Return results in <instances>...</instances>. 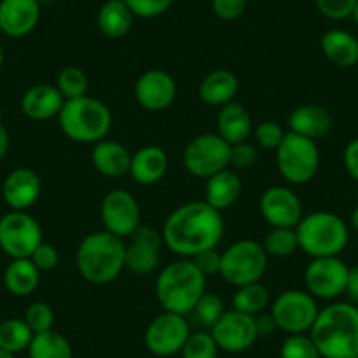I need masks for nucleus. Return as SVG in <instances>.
Instances as JSON below:
<instances>
[{"instance_id":"obj_5","label":"nucleus","mask_w":358,"mask_h":358,"mask_svg":"<svg viewBox=\"0 0 358 358\" xmlns=\"http://www.w3.org/2000/svg\"><path fill=\"white\" fill-rule=\"evenodd\" d=\"M58 125L65 137L79 144H97L108 139L113 127V113L102 101L90 95L65 101Z\"/></svg>"},{"instance_id":"obj_43","label":"nucleus","mask_w":358,"mask_h":358,"mask_svg":"<svg viewBox=\"0 0 358 358\" xmlns=\"http://www.w3.org/2000/svg\"><path fill=\"white\" fill-rule=\"evenodd\" d=\"M30 260L34 262L41 273H50L53 268L58 267L60 264V253H58L57 248L50 243H41L39 246L36 248L32 255H30Z\"/></svg>"},{"instance_id":"obj_32","label":"nucleus","mask_w":358,"mask_h":358,"mask_svg":"<svg viewBox=\"0 0 358 358\" xmlns=\"http://www.w3.org/2000/svg\"><path fill=\"white\" fill-rule=\"evenodd\" d=\"M268 306H271V295H268V290L260 281L237 287L236 294L232 297V309L250 316L260 315Z\"/></svg>"},{"instance_id":"obj_36","label":"nucleus","mask_w":358,"mask_h":358,"mask_svg":"<svg viewBox=\"0 0 358 358\" xmlns=\"http://www.w3.org/2000/svg\"><path fill=\"white\" fill-rule=\"evenodd\" d=\"M55 86H57L65 101H72V99H79L86 95V92H88V78L76 65H67V67L58 72L57 85Z\"/></svg>"},{"instance_id":"obj_18","label":"nucleus","mask_w":358,"mask_h":358,"mask_svg":"<svg viewBox=\"0 0 358 358\" xmlns=\"http://www.w3.org/2000/svg\"><path fill=\"white\" fill-rule=\"evenodd\" d=\"M164 246L162 232L148 225H141L134 232L132 243L127 246L125 267L130 273L146 276L155 273L160 265V250Z\"/></svg>"},{"instance_id":"obj_12","label":"nucleus","mask_w":358,"mask_h":358,"mask_svg":"<svg viewBox=\"0 0 358 358\" xmlns=\"http://www.w3.org/2000/svg\"><path fill=\"white\" fill-rule=\"evenodd\" d=\"M190 334L192 325L188 322V316L164 311L155 316L146 327L144 344L155 357L169 358L181 353Z\"/></svg>"},{"instance_id":"obj_26","label":"nucleus","mask_w":358,"mask_h":358,"mask_svg":"<svg viewBox=\"0 0 358 358\" xmlns=\"http://www.w3.org/2000/svg\"><path fill=\"white\" fill-rule=\"evenodd\" d=\"M237 92H239V79L227 69H215L206 74L199 85L201 101L213 108H222L229 102H234Z\"/></svg>"},{"instance_id":"obj_27","label":"nucleus","mask_w":358,"mask_h":358,"mask_svg":"<svg viewBox=\"0 0 358 358\" xmlns=\"http://www.w3.org/2000/svg\"><path fill=\"white\" fill-rule=\"evenodd\" d=\"M204 192V201L216 211L223 213L239 201L243 194V183L237 172H234L232 169H225L206 179Z\"/></svg>"},{"instance_id":"obj_25","label":"nucleus","mask_w":358,"mask_h":358,"mask_svg":"<svg viewBox=\"0 0 358 358\" xmlns=\"http://www.w3.org/2000/svg\"><path fill=\"white\" fill-rule=\"evenodd\" d=\"M216 129H218L216 134L232 146V144L250 139L253 134V120L243 104L234 101L220 108L218 116H216Z\"/></svg>"},{"instance_id":"obj_35","label":"nucleus","mask_w":358,"mask_h":358,"mask_svg":"<svg viewBox=\"0 0 358 358\" xmlns=\"http://www.w3.org/2000/svg\"><path fill=\"white\" fill-rule=\"evenodd\" d=\"M262 246L268 257L287 258L299 250L297 232L295 229H271Z\"/></svg>"},{"instance_id":"obj_29","label":"nucleus","mask_w":358,"mask_h":358,"mask_svg":"<svg viewBox=\"0 0 358 358\" xmlns=\"http://www.w3.org/2000/svg\"><path fill=\"white\" fill-rule=\"evenodd\" d=\"M134 20L136 16L125 4V0H106L99 9L97 25L102 36L109 39H122L130 32Z\"/></svg>"},{"instance_id":"obj_19","label":"nucleus","mask_w":358,"mask_h":358,"mask_svg":"<svg viewBox=\"0 0 358 358\" xmlns=\"http://www.w3.org/2000/svg\"><path fill=\"white\" fill-rule=\"evenodd\" d=\"M41 178L29 167H18L9 172L2 185V197L11 211H27L41 197Z\"/></svg>"},{"instance_id":"obj_24","label":"nucleus","mask_w":358,"mask_h":358,"mask_svg":"<svg viewBox=\"0 0 358 358\" xmlns=\"http://www.w3.org/2000/svg\"><path fill=\"white\" fill-rule=\"evenodd\" d=\"M130 162H132V153L118 141L102 139L94 144L92 165L106 178H122L129 174Z\"/></svg>"},{"instance_id":"obj_2","label":"nucleus","mask_w":358,"mask_h":358,"mask_svg":"<svg viewBox=\"0 0 358 358\" xmlns=\"http://www.w3.org/2000/svg\"><path fill=\"white\" fill-rule=\"evenodd\" d=\"M309 336L322 358L358 357V306L332 302L320 309Z\"/></svg>"},{"instance_id":"obj_28","label":"nucleus","mask_w":358,"mask_h":358,"mask_svg":"<svg viewBox=\"0 0 358 358\" xmlns=\"http://www.w3.org/2000/svg\"><path fill=\"white\" fill-rule=\"evenodd\" d=\"M320 48L327 60L336 67L351 69L358 64V39L348 30H327L320 41Z\"/></svg>"},{"instance_id":"obj_9","label":"nucleus","mask_w":358,"mask_h":358,"mask_svg":"<svg viewBox=\"0 0 358 358\" xmlns=\"http://www.w3.org/2000/svg\"><path fill=\"white\" fill-rule=\"evenodd\" d=\"M268 313L273 315L278 330L290 334H309L320 308L316 299L306 290H285L271 302Z\"/></svg>"},{"instance_id":"obj_21","label":"nucleus","mask_w":358,"mask_h":358,"mask_svg":"<svg viewBox=\"0 0 358 358\" xmlns=\"http://www.w3.org/2000/svg\"><path fill=\"white\" fill-rule=\"evenodd\" d=\"M65 99L58 92L55 85L41 83L27 90L22 97V111L27 118L34 122H48L51 118H58Z\"/></svg>"},{"instance_id":"obj_13","label":"nucleus","mask_w":358,"mask_h":358,"mask_svg":"<svg viewBox=\"0 0 358 358\" xmlns=\"http://www.w3.org/2000/svg\"><path fill=\"white\" fill-rule=\"evenodd\" d=\"M350 267L339 257L311 258L304 271L306 292L318 301H334L346 292Z\"/></svg>"},{"instance_id":"obj_34","label":"nucleus","mask_w":358,"mask_h":358,"mask_svg":"<svg viewBox=\"0 0 358 358\" xmlns=\"http://www.w3.org/2000/svg\"><path fill=\"white\" fill-rule=\"evenodd\" d=\"M225 302L220 295L213 294V292H204L199 302L195 304L194 311L190 313V316L194 318L195 325L201 327V330H211L215 327V323L225 313Z\"/></svg>"},{"instance_id":"obj_4","label":"nucleus","mask_w":358,"mask_h":358,"mask_svg":"<svg viewBox=\"0 0 358 358\" xmlns=\"http://www.w3.org/2000/svg\"><path fill=\"white\" fill-rule=\"evenodd\" d=\"M208 278L195 267L190 258L171 262L160 271L155 292L162 309L190 316L199 299L204 295Z\"/></svg>"},{"instance_id":"obj_16","label":"nucleus","mask_w":358,"mask_h":358,"mask_svg":"<svg viewBox=\"0 0 358 358\" xmlns=\"http://www.w3.org/2000/svg\"><path fill=\"white\" fill-rule=\"evenodd\" d=\"M260 215L273 229H295L304 216L299 195L288 187H271L260 197Z\"/></svg>"},{"instance_id":"obj_30","label":"nucleus","mask_w":358,"mask_h":358,"mask_svg":"<svg viewBox=\"0 0 358 358\" xmlns=\"http://www.w3.org/2000/svg\"><path fill=\"white\" fill-rule=\"evenodd\" d=\"M41 283V271L30 258H15L4 271V285L15 297H29Z\"/></svg>"},{"instance_id":"obj_54","label":"nucleus","mask_w":358,"mask_h":358,"mask_svg":"<svg viewBox=\"0 0 358 358\" xmlns=\"http://www.w3.org/2000/svg\"><path fill=\"white\" fill-rule=\"evenodd\" d=\"M2 64H4V50L0 46V67H2Z\"/></svg>"},{"instance_id":"obj_48","label":"nucleus","mask_w":358,"mask_h":358,"mask_svg":"<svg viewBox=\"0 0 358 358\" xmlns=\"http://www.w3.org/2000/svg\"><path fill=\"white\" fill-rule=\"evenodd\" d=\"M255 327H257L258 337L273 336V334L278 330V325H276V322H274L273 315L267 311H264V313H260V315L255 316Z\"/></svg>"},{"instance_id":"obj_23","label":"nucleus","mask_w":358,"mask_h":358,"mask_svg":"<svg viewBox=\"0 0 358 358\" xmlns=\"http://www.w3.org/2000/svg\"><path fill=\"white\" fill-rule=\"evenodd\" d=\"M334 120L327 108L320 104H304L295 108L288 116L290 132L318 141L332 130Z\"/></svg>"},{"instance_id":"obj_55","label":"nucleus","mask_w":358,"mask_h":358,"mask_svg":"<svg viewBox=\"0 0 358 358\" xmlns=\"http://www.w3.org/2000/svg\"><path fill=\"white\" fill-rule=\"evenodd\" d=\"M39 4H48V2H51V0H37Z\"/></svg>"},{"instance_id":"obj_17","label":"nucleus","mask_w":358,"mask_h":358,"mask_svg":"<svg viewBox=\"0 0 358 358\" xmlns=\"http://www.w3.org/2000/svg\"><path fill=\"white\" fill-rule=\"evenodd\" d=\"M137 104L151 113H162L172 106L178 95V85L169 72L150 69L143 72L134 86Z\"/></svg>"},{"instance_id":"obj_11","label":"nucleus","mask_w":358,"mask_h":358,"mask_svg":"<svg viewBox=\"0 0 358 358\" xmlns=\"http://www.w3.org/2000/svg\"><path fill=\"white\" fill-rule=\"evenodd\" d=\"M41 243L43 229L27 211H9L0 218V250L11 260L30 258Z\"/></svg>"},{"instance_id":"obj_45","label":"nucleus","mask_w":358,"mask_h":358,"mask_svg":"<svg viewBox=\"0 0 358 358\" xmlns=\"http://www.w3.org/2000/svg\"><path fill=\"white\" fill-rule=\"evenodd\" d=\"M248 8V0H211V9L216 18L234 22L241 18Z\"/></svg>"},{"instance_id":"obj_46","label":"nucleus","mask_w":358,"mask_h":358,"mask_svg":"<svg viewBox=\"0 0 358 358\" xmlns=\"http://www.w3.org/2000/svg\"><path fill=\"white\" fill-rule=\"evenodd\" d=\"M190 260L194 262L195 267H197L206 278L220 274V267H222V253H220L216 248L201 251V253H197L194 258H190Z\"/></svg>"},{"instance_id":"obj_41","label":"nucleus","mask_w":358,"mask_h":358,"mask_svg":"<svg viewBox=\"0 0 358 358\" xmlns=\"http://www.w3.org/2000/svg\"><path fill=\"white\" fill-rule=\"evenodd\" d=\"M357 0H315V6L322 16L332 22L351 18Z\"/></svg>"},{"instance_id":"obj_47","label":"nucleus","mask_w":358,"mask_h":358,"mask_svg":"<svg viewBox=\"0 0 358 358\" xmlns=\"http://www.w3.org/2000/svg\"><path fill=\"white\" fill-rule=\"evenodd\" d=\"M343 164L346 167L348 174L358 183V137L346 144L343 153Z\"/></svg>"},{"instance_id":"obj_10","label":"nucleus","mask_w":358,"mask_h":358,"mask_svg":"<svg viewBox=\"0 0 358 358\" xmlns=\"http://www.w3.org/2000/svg\"><path fill=\"white\" fill-rule=\"evenodd\" d=\"M183 165L195 178H211L230 167V144L218 134H201L185 148Z\"/></svg>"},{"instance_id":"obj_50","label":"nucleus","mask_w":358,"mask_h":358,"mask_svg":"<svg viewBox=\"0 0 358 358\" xmlns=\"http://www.w3.org/2000/svg\"><path fill=\"white\" fill-rule=\"evenodd\" d=\"M8 151H9V132L4 127V123L0 122V162L4 160Z\"/></svg>"},{"instance_id":"obj_37","label":"nucleus","mask_w":358,"mask_h":358,"mask_svg":"<svg viewBox=\"0 0 358 358\" xmlns=\"http://www.w3.org/2000/svg\"><path fill=\"white\" fill-rule=\"evenodd\" d=\"M220 348L209 330L192 332L181 350L183 358H218Z\"/></svg>"},{"instance_id":"obj_6","label":"nucleus","mask_w":358,"mask_h":358,"mask_svg":"<svg viewBox=\"0 0 358 358\" xmlns=\"http://www.w3.org/2000/svg\"><path fill=\"white\" fill-rule=\"evenodd\" d=\"M299 250L311 258L339 257L350 243L348 223L330 211H315L302 216L295 227Z\"/></svg>"},{"instance_id":"obj_20","label":"nucleus","mask_w":358,"mask_h":358,"mask_svg":"<svg viewBox=\"0 0 358 358\" xmlns=\"http://www.w3.org/2000/svg\"><path fill=\"white\" fill-rule=\"evenodd\" d=\"M41 18V4L37 0H0V32L8 37L29 36Z\"/></svg>"},{"instance_id":"obj_15","label":"nucleus","mask_w":358,"mask_h":358,"mask_svg":"<svg viewBox=\"0 0 358 358\" xmlns=\"http://www.w3.org/2000/svg\"><path fill=\"white\" fill-rule=\"evenodd\" d=\"M209 332L215 337L220 350L227 353H243L250 350L258 339L255 316L244 315L236 309L223 313L222 318L215 323Z\"/></svg>"},{"instance_id":"obj_49","label":"nucleus","mask_w":358,"mask_h":358,"mask_svg":"<svg viewBox=\"0 0 358 358\" xmlns=\"http://www.w3.org/2000/svg\"><path fill=\"white\" fill-rule=\"evenodd\" d=\"M351 304L358 306V265L350 267V273H348V283H346V292Z\"/></svg>"},{"instance_id":"obj_31","label":"nucleus","mask_w":358,"mask_h":358,"mask_svg":"<svg viewBox=\"0 0 358 358\" xmlns=\"http://www.w3.org/2000/svg\"><path fill=\"white\" fill-rule=\"evenodd\" d=\"M30 358H72V346L64 334L57 330L34 334L32 343L29 346Z\"/></svg>"},{"instance_id":"obj_40","label":"nucleus","mask_w":358,"mask_h":358,"mask_svg":"<svg viewBox=\"0 0 358 358\" xmlns=\"http://www.w3.org/2000/svg\"><path fill=\"white\" fill-rule=\"evenodd\" d=\"M125 4L136 18L151 20L165 15L172 8L174 0H125Z\"/></svg>"},{"instance_id":"obj_51","label":"nucleus","mask_w":358,"mask_h":358,"mask_svg":"<svg viewBox=\"0 0 358 358\" xmlns=\"http://www.w3.org/2000/svg\"><path fill=\"white\" fill-rule=\"evenodd\" d=\"M350 225H351V229L355 230V232H358V206L353 209V213H351Z\"/></svg>"},{"instance_id":"obj_38","label":"nucleus","mask_w":358,"mask_h":358,"mask_svg":"<svg viewBox=\"0 0 358 358\" xmlns=\"http://www.w3.org/2000/svg\"><path fill=\"white\" fill-rule=\"evenodd\" d=\"M280 358H322L309 334H290L280 348Z\"/></svg>"},{"instance_id":"obj_14","label":"nucleus","mask_w":358,"mask_h":358,"mask_svg":"<svg viewBox=\"0 0 358 358\" xmlns=\"http://www.w3.org/2000/svg\"><path fill=\"white\" fill-rule=\"evenodd\" d=\"M101 220L104 230L125 239L132 237L141 227V208L137 199L123 188L108 192L101 204Z\"/></svg>"},{"instance_id":"obj_52","label":"nucleus","mask_w":358,"mask_h":358,"mask_svg":"<svg viewBox=\"0 0 358 358\" xmlns=\"http://www.w3.org/2000/svg\"><path fill=\"white\" fill-rule=\"evenodd\" d=\"M351 18H353V22L358 25V0H357V4H355V8H353V13H351Z\"/></svg>"},{"instance_id":"obj_42","label":"nucleus","mask_w":358,"mask_h":358,"mask_svg":"<svg viewBox=\"0 0 358 358\" xmlns=\"http://www.w3.org/2000/svg\"><path fill=\"white\" fill-rule=\"evenodd\" d=\"M285 134L287 132L276 122H262L258 123L257 129H253L255 141L258 146L265 148V150H278Z\"/></svg>"},{"instance_id":"obj_39","label":"nucleus","mask_w":358,"mask_h":358,"mask_svg":"<svg viewBox=\"0 0 358 358\" xmlns=\"http://www.w3.org/2000/svg\"><path fill=\"white\" fill-rule=\"evenodd\" d=\"M25 323L34 334L48 332L55 325V311L46 302H34L25 311Z\"/></svg>"},{"instance_id":"obj_8","label":"nucleus","mask_w":358,"mask_h":358,"mask_svg":"<svg viewBox=\"0 0 358 358\" xmlns=\"http://www.w3.org/2000/svg\"><path fill=\"white\" fill-rule=\"evenodd\" d=\"M268 265L264 246L253 239H241L222 251L220 276L232 287L258 283Z\"/></svg>"},{"instance_id":"obj_44","label":"nucleus","mask_w":358,"mask_h":358,"mask_svg":"<svg viewBox=\"0 0 358 358\" xmlns=\"http://www.w3.org/2000/svg\"><path fill=\"white\" fill-rule=\"evenodd\" d=\"M258 151L250 141L237 143L230 146V167L234 169H250L257 164Z\"/></svg>"},{"instance_id":"obj_56","label":"nucleus","mask_w":358,"mask_h":358,"mask_svg":"<svg viewBox=\"0 0 358 358\" xmlns=\"http://www.w3.org/2000/svg\"><path fill=\"white\" fill-rule=\"evenodd\" d=\"M355 358H358V357H355Z\"/></svg>"},{"instance_id":"obj_3","label":"nucleus","mask_w":358,"mask_h":358,"mask_svg":"<svg viewBox=\"0 0 358 358\" xmlns=\"http://www.w3.org/2000/svg\"><path fill=\"white\" fill-rule=\"evenodd\" d=\"M127 246L123 239L108 230L92 232L76 250V267L85 281L92 285H109L118 280L125 267Z\"/></svg>"},{"instance_id":"obj_33","label":"nucleus","mask_w":358,"mask_h":358,"mask_svg":"<svg viewBox=\"0 0 358 358\" xmlns=\"http://www.w3.org/2000/svg\"><path fill=\"white\" fill-rule=\"evenodd\" d=\"M32 337L34 332L27 325L25 320L9 318L0 323V350L8 353L16 355L29 350Z\"/></svg>"},{"instance_id":"obj_1","label":"nucleus","mask_w":358,"mask_h":358,"mask_svg":"<svg viewBox=\"0 0 358 358\" xmlns=\"http://www.w3.org/2000/svg\"><path fill=\"white\" fill-rule=\"evenodd\" d=\"M225 234L223 215L206 201L176 208L162 229L164 244L179 258H194L201 251L218 248Z\"/></svg>"},{"instance_id":"obj_53","label":"nucleus","mask_w":358,"mask_h":358,"mask_svg":"<svg viewBox=\"0 0 358 358\" xmlns=\"http://www.w3.org/2000/svg\"><path fill=\"white\" fill-rule=\"evenodd\" d=\"M0 358H16V355L8 353V351H4V350H0Z\"/></svg>"},{"instance_id":"obj_22","label":"nucleus","mask_w":358,"mask_h":358,"mask_svg":"<svg viewBox=\"0 0 358 358\" xmlns=\"http://www.w3.org/2000/svg\"><path fill=\"white\" fill-rule=\"evenodd\" d=\"M167 171L169 157L165 150L160 146H155V144H150V146L141 148L132 155L129 174L137 185L151 187V185H157L158 181H162Z\"/></svg>"},{"instance_id":"obj_7","label":"nucleus","mask_w":358,"mask_h":358,"mask_svg":"<svg viewBox=\"0 0 358 358\" xmlns=\"http://www.w3.org/2000/svg\"><path fill=\"white\" fill-rule=\"evenodd\" d=\"M320 150L316 141L288 130L276 150L278 171L290 185H306L320 169Z\"/></svg>"}]
</instances>
